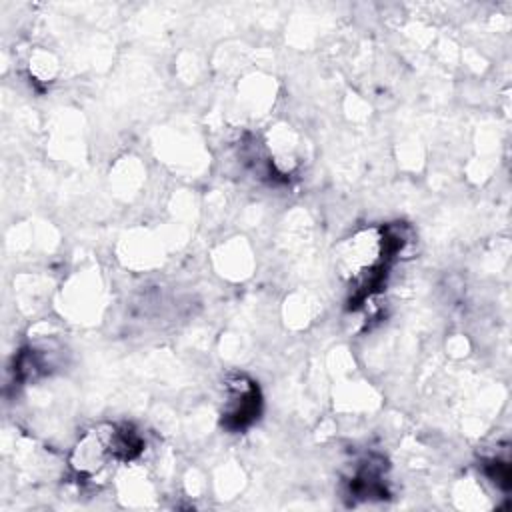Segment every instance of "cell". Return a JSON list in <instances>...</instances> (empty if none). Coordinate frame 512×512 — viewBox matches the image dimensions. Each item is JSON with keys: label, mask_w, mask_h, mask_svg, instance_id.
Wrapping results in <instances>:
<instances>
[{"label": "cell", "mask_w": 512, "mask_h": 512, "mask_svg": "<svg viewBox=\"0 0 512 512\" xmlns=\"http://www.w3.org/2000/svg\"><path fill=\"white\" fill-rule=\"evenodd\" d=\"M402 248L398 238L388 228H366L344 240L336 248V268L344 280L356 286L360 296L370 294L380 284L390 260Z\"/></svg>", "instance_id": "cell-1"}, {"label": "cell", "mask_w": 512, "mask_h": 512, "mask_svg": "<svg viewBox=\"0 0 512 512\" xmlns=\"http://www.w3.org/2000/svg\"><path fill=\"white\" fill-rule=\"evenodd\" d=\"M142 448L136 432L128 426H98L86 432L72 452V468L78 476L94 480L100 476L112 462L130 460Z\"/></svg>", "instance_id": "cell-2"}, {"label": "cell", "mask_w": 512, "mask_h": 512, "mask_svg": "<svg viewBox=\"0 0 512 512\" xmlns=\"http://www.w3.org/2000/svg\"><path fill=\"white\" fill-rule=\"evenodd\" d=\"M228 400L224 408V422L230 428H244L250 424L258 414V388L244 380L236 378L234 382H228Z\"/></svg>", "instance_id": "cell-3"}]
</instances>
